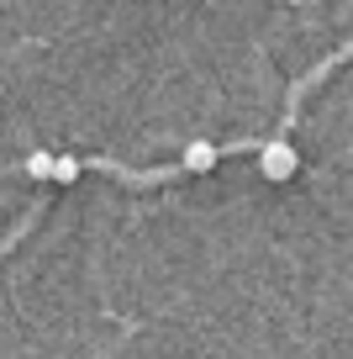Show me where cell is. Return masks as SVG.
Segmentation results:
<instances>
[{"label": "cell", "mask_w": 353, "mask_h": 359, "mask_svg": "<svg viewBox=\"0 0 353 359\" xmlns=\"http://www.w3.org/2000/svg\"><path fill=\"white\" fill-rule=\"evenodd\" d=\"M53 169H58V158L48 154V148H37V154L27 158V175H32V180H53Z\"/></svg>", "instance_id": "obj_3"}, {"label": "cell", "mask_w": 353, "mask_h": 359, "mask_svg": "<svg viewBox=\"0 0 353 359\" xmlns=\"http://www.w3.org/2000/svg\"><path fill=\"white\" fill-rule=\"evenodd\" d=\"M258 169H264L269 185H285V180L300 169V158H296V148H290V143H269L264 154H258Z\"/></svg>", "instance_id": "obj_1"}, {"label": "cell", "mask_w": 353, "mask_h": 359, "mask_svg": "<svg viewBox=\"0 0 353 359\" xmlns=\"http://www.w3.org/2000/svg\"><path fill=\"white\" fill-rule=\"evenodd\" d=\"M216 154H221L216 143H190L185 148V169L190 175H206V169H216Z\"/></svg>", "instance_id": "obj_2"}, {"label": "cell", "mask_w": 353, "mask_h": 359, "mask_svg": "<svg viewBox=\"0 0 353 359\" xmlns=\"http://www.w3.org/2000/svg\"><path fill=\"white\" fill-rule=\"evenodd\" d=\"M53 180H58V185H74V180H79V158H58V169H53Z\"/></svg>", "instance_id": "obj_4"}]
</instances>
